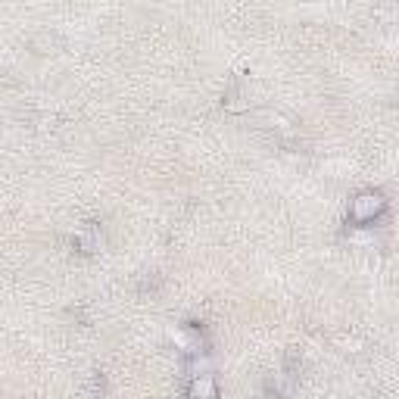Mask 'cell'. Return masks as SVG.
I'll use <instances>...</instances> for the list:
<instances>
[{
	"label": "cell",
	"instance_id": "cell-2",
	"mask_svg": "<svg viewBox=\"0 0 399 399\" xmlns=\"http://www.w3.org/2000/svg\"><path fill=\"white\" fill-rule=\"evenodd\" d=\"M190 399H216V378L212 374H200V378L190 380Z\"/></svg>",
	"mask_w": 399,
	"mask_h": 399
},
{
	"label": "cell",
	"instance_id": "cell-1",
	"mask_svg": "<svg viewBox=\"0 0 399 399\" xmlns=\"http://www.w3.org/2000/svg\"><path fill=\"white\" fill-rule=\"evenodd\" d=\"M384 212V196L380 194H358L356 200H352V206H350V216H352V222H374V218Z\"/></svg>",
	"mask_w": 399,
	"mask_h": 399
}]
</instances>
